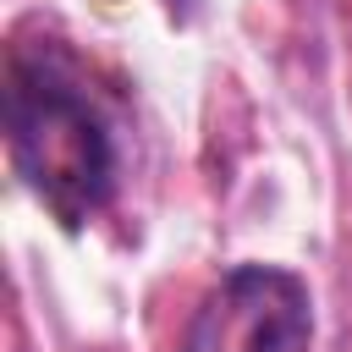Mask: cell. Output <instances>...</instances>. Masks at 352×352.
<instances>
[{
    "instance_id": "1",
    "label": "cell",
    "mask_w": 352,
    "mask_h": 352,
    "mask_svg": "<svg viewBox=\"0 0 352 352\" xmlns=\"http://www.w3.org/2000/svg\"><path fill=\"white\" fill-rule=\"evenodd\" d=\"M6 143L22 187L66 226H88L116 192V143L104 116L50 60L11 55L6 72Z\"/></svg>"
},
{
    "instance_id": "2",
    "label": "cell",
    "mask_w": 352,
    "mask_h": 352,
    "mask_svg": "<svg viewBox=\"0 0 352 352\" xmlns=\"http://www.w3.org/2000/svg\"><path fill=\"white\" fill-rule=\"evenodd\" d=\"M314 302L308 286L280 264H236L204 297L182 352H308Z\"/></svg>"
}]
</instances>
